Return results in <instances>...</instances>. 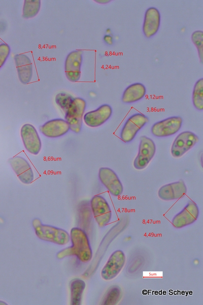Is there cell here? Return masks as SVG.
I'll use <instances>...</instances> for the list:
<instances>
[{
  "label": "cell",
  "instance_id": "obj_8",
  "mask_svg": "<svg viewBox=\"0 0 203 305\" xmlns=\"http://www.w3.org/2000/svg\"><path fill=\"white\" fill-rule=\"evenodd\" d=\"M199 141L198 137L191 131H184L175 138L171 147V154L175 158L182 156Z\"/></svg>",
  "mask_w": 203,
  "mask_h": 305
},
{
  "label": "cell",
  "instance_id": "obj_5",
  "mask_svg": "<svg viewBox=\"0 0 203 305\" xmlns=\"http://www.w3.org/2000/svg\"><path fill=\"white\" fill-rule=\"evenodd\" d=\"M156 151L154 142L151 138L142 136L138 155L133 162L134 167L138 170L144 169L154 157Z\"/></svg>",
  "mask_w": 203,
  "mask_h": 305
},
{
  "label": "cell",
  "instance_id": "obj_12",
  "mask_svg": "<svg viewBox=\"0 0 203 305\" xmlns=\"http://www.w3.org/2000/svg\"><path fill=\"white\" fill-rule=\"evenodd\" d=\"M8 162L21 182L28 185L33 181L34 174L32 169L25 159L17 156L9 159Z\"/></svg>",
  "mask_w": 203,
  "mask_h": 305
},
{
  "label": "cell",
  "instance_id": "obj_6",
  "mask_svg": "<svg viewBox=\"0 0 203 305\" xmlns=\"http://www.w3.org/2000/svg\"><path fill=\"white\" fill-rule=\"evenodd\" d=\"M183 119L179 116H173L154 124L151 127L152 134L157 137L172 136L181 129Z\"/></svg>",
  "mask_w": 203,
  "mask_h": 305
},
{
  "label": "cell",
  "instance_id": "obj_19",
  "mask_svg": "<svg viewBox=\"0 0 203 305\" xmlns=\"http://www.w3.org/2000/svg\"><path fill=\"white\" fill-rule=\"evenodd\" d=\"M160 24V14L157 9L151 7L145 12L143 24V32L144 36L149 38L158 32Z\"/></svg>",
  "mask_w": 203,
  "mask_h": 305
},
{
  "label": "cell",
  "instance_id": "obj_27",
  "mask_svg": "<svg viewBox=\"0 0 203 305\" xmlns=\"http://www.w3.org/2000/svg\"><path fill=\"white\" fill-rule=\"evenodd\" d=\"M11 52L10 46L5 43L0 44V69L4 66Z\"/></svg>",
  "mask_w": 203,
  "mask_h": 305
},
{
  "label": "cell",
  "instance_id": "obj_24",
  "mask_svg": "<svg viewBox=\"0 0 203 305\" xmlns=\"http://www.w3.org/2000/svg\"><path fill=\"white\" fill-rule=\"evenodd\" d=\"M74 98L70 94L62 92L58 93L55 97V101L58 106L64 112L71 105Z\"/></svg>",
  "mask_w": 203,
  "mask_h": 305
},
{
  "label": "cell",
  "instance_id": "obj_21",
  "mask_svg": "<svg viewBox=\"0 0 203 305\" xmlns=\"http://www.w3.org/2000/svg\"><path fill=\"white\" fill-rule=\"evenodd\" d=\"M85 288V283L81 279H76L71 282L70 285L71 304H81L82 296Z\"/></svg>",
  "mask_w": 203,
  "mask_h": 305
},
{
  "label": "cell",
  "instance_id": "obj_4",
  "mask_svg": "<svg viewBox=\"0 0 203 305\" xmlns=\"http://www.w3.org/2000/svg\"><path fill=\"white\" fill-rule=\"evenodd\" d=\"M148 121V117L142 113L132 115L127 119L121 129L120 139L125 143L130 142Z\"/></svg>",
  "mask_w": 203,
  "mask_h": 305
},
{
  "label": "cell",
  "instance_id": "obj_11",
  "mask_svg": "<svg viewBox=\"0 0 203 305\" xmlns=\"http://www.w3.org/2000/svg\"><path fill=\"white\" fill-rule=\"evenodd\" d=\"M125 262V256L123 252L120 250L114 251L101 270L103 279L111 280L115 278L122 269Z\"/></svg>",
  "mask_w": 203,
  "mask_h": 305
},
{
  "label": "cell",
  "instance_id": "obj_1",
  "mask_svg": "<svg viewBox=\"0 0 203 305\" xmlns=\"http://www.w3.org/2000/svg\"><path fill=\"white\" fill-rule=\"evenodd\" d=\"M72 246L58 253L57 257L61 259L75 255L82 262H87L92 258V252L86 233L81 229L75 227L71 231Z\"/></svg>",
  "mask_w": 203,
  "mask_h": 305
},
{
  "label": "cell",
  "instance_id": "obj_23",
  "mask_svg": "<svg viewBox=\"0 0 203 305\" xmlns=\"http://www.w3.org/2000/svg\"><path fill=\"white\" fill-rule=\"evenodd\" d=\"M194 107L198 110L203 109V78H200L195 83L192 93Z\"/></svg>",
  "mask_w": 203,
  "mask_h": 305
},
{
  "label": "cell",
  "instance_id": "obj_18",
  "mask_svg": "<svg viewBox=\"0 0 203 305\" xmlns=\"http://www.w3.org/2000/svg\"><path fill=\"white\" fill-rule=\"evenodd\" d=\"M187 193V187L183 180L162 186L158 192L159 197L165 201L176 200L183 197Z\"/></svg>",
  "mask_w": 203,
  "mask_h": 305
},
{
  "label": "cell",
  "instance_id": "obj_28",
  "mask_svg": "<svg viewBox=\"0 0 203 305\" xmlns=\"http://www.w3.org/2000/svg\"><path fill=\"white\" fill-rule=\"evenodd\" d=\"M103 39L104 42L109 45H111L113 44V38L110 34L105 35Z\"/></svg>",
  "mask_w": 203,
  "mask_h": 305
},
{
  "label": "cell",
  "instance_id": "obj_9",
  "mask_svg": "<svg viewBox=\"0 0 203 305\" xmlns=\"http://www.w3.org/2000/svg\"><path fill=\"white\" fill-rule=\"evenodd\" d=\"M20 135L27 151L31 154L38 155L41 150L42 143L35 127L29 124L23 125L20 130Z\"/></svg>",
  "mask_w": 203,
  "mask_h": 305
},
{
  "label": "cell",
  "instance_id": "obj_10",
  "mask_svg": "<svg viewBox=\"0 0 203 305\" xmlns=\"http://www.w3.org/2000/svg\"><path fill=\"white\" fill-rule=\"evenodd\" d=\"M82 55L81 50H75L70 52L66 57L64 72L66 78L71 82H77L80 78Z\"/></svg>",
  "mask_w": 203,
  "mask_h": 305
},
{
  "label": "cell",
  "instance_id": "obj_7",
  "mask_svg": "<svg viewBox=\"0 0 203 305\" xmlns=\"http://www.w3.org/2000/svg\"><path fill=\"white\" fill-rule=\"evenodd\" d=\"M90 206L94 219L99 227H103L110 222L112 217L111 208L103 196H94L91 200Z\"/></svg>",
  "mask_w": 203,
  "mask_h": 305
},
{
  "label": "cell",
  "instance_id": "obj_2",
  "mask_svg": "<svg viewBox=\"0 0 203 305\" xmlns=\"http://www.w3.org/2000/svg\"><path fill=\"white\" fill-rule=\"evenodd\" d=\"M37 236L41 239L63 245L70 240V235L63 229L43 224L41 221L36 218L32 222Z\"/></svg>",
  "mask_w": 203,
  "mask_h": 305
},
{
  "label": "cell",
  "instance_id": "obj_25",
  "mask_svg": "<svg viewBox=\"0 0 203 305\" xmlns=\"http://www.w3.org/2000/svg\"><path fill=\"white\" fill-rule=\"evenodd\" d=\"M191 40L195 46L201 63L203 58V32L201 30H196L191 35Z\"/></svg>",
  "mask_w": 203,
  "mask_h": 305
},
{
  "label": "cell",
  "instance_id": "obj_20",
  "mask_svg": "<svg viewBox=\"0 0 203 305\" xmlns=\"http://www.w3.org/2000/svg\"><path fill=\"white\" fill-rule=\"evenodd\" d=\"M146 94L145 85L139 82L132 83L124 90L121 100L126 104L137 102L143 98Z\"/></svg>",
  "mask_w": 203,
  "mask_h": 305
},
{
  "label": "cell",
  "instance_id": "obj_15",
  "mask_svg": "<svg viewBox=\"0 0 203 305\" xmlns=\"http://www.w3.org/2000/svg\"><path fill=\"white\" fill-rule=\"evenodd\" d=\"M112 108L110 105L104 104L96 109L86 113L83 116L85 123L89 127L94 128L104 124L111 117Z\"/></svg>",
  "mask_w": 203,
  "mask_h": 305
},
{
  "label": "cell",
  "instance_id": "obj_17",
  "mask_svg": "<svg viewBox=\"0 0 203 305\" xmlns=\"http://www.w3.org/2000/svg\"><path fill=\"white\" fill-rule=\"evenodd\" d=\"M14 59L19 81L24 84L29 83L33 74V66L30 58L25 54L19 53L15 55Z\"/></svg>",
  "mask_w": 203,
  "mask_h": 305
},
{
  "label": "cell",
  "instance_id": "obj_14",
  "mask_svg": "<svg viewBox=\"0 0 203 305\" xmlns=\"http://www.w3.org/2000/svg\"><path fill=\"white\" fill-rule=\"evenodd\" d=\"M199 215L197 205L190 200L184 208L177 214L172 220L173 226L177 228H181L194 223Z\"/></svg>",
  "mask_w": 203,
  "mask_h": 305
},
{
  "label": "cell",
  "instance_id": "obj_3",
  "mask_svg": "<svg viewBox=\"0 0 203 305\" xmlns=\"http://www.w3.org/2000/svg\"><path fill=\"white\" fill-rule=\"evenodd\" d=\"M86 106L84 99L74 98L71 105L65 113V120L68 123L70 130L75 133L82 129L84 113Z\"/></svg>",
  "mask_w": 203,
  "mask_h": 305
},
{
  "label": "cell",
  "instance_id": "obj_26",
  "mask_svg": "<svg viewBox=\"0 0 203 305\" xmlns=\"http://www.w3.org/2000/svg\"><path fill=\"white\" fill-rule=\"evenodd\" d=\"M121 295V289L118 287L112 288L108 292L105 300V304H113L118 302Z\"/></svg>",
  "mask_w": 203,
  "mask_h": 305
},
{
  "label": "cell",
  "instance_id": "obj_30",
  "mask_svg": "<svg viewBox=\"0 0 203 305\" xmlns=\"http://www.w3.org/2000/svg\"><path fill=\"white\" fill-rule=\"evenodd\" d=\"M110 32H111V29L110 28L107 29L106 30L107 33H109V32L110 33Z\"/></svg>",
  "mask_w": 203,
  "mask_h": 305
},
{
  "label": "cell",
  "instance_id": "obj_22",
  "mask_svg": "<svg viewBox=\"0 0 203 305\" xmlns=\"http://www.w3.org/2000/svg\"><path fill=\"white\" fill-rule=\"evenodd\" d=\"M41 8L40 0H25L23 6L22 17L29 19L36 16Z\"/></svg>",
  "mask_w": 203,
  "mask_h": 305
},
{
  "label": "cell",
  "instance_id": "obj_13",
  "mask_svg": "<svg viewBox=\"0 0 203 305\" xmlns=\"http://www.w3.org/2000/svg\"><path fill=\"white\" fill-rule=\"evenodd\" d=\"M98 177L101 184L106 187L111 194L118 196L123 193V188L121 182L116 173L111 168H100Z\"/></svg>",
  "mask_w": 203,
  "mask_h": 305
},
{
  "label": "cell",
  "instance_id": "obj_29",
  "mask_svg": "<svg viewBox=\"0 0 203 305\" xmlns=\"http://www.w3.org/2000/svg\"><path fill=\"white\" fill-rule=\"evenodd\" d=\"M97 3L100 4H106L110 2V1H95Z\"/></svg>",
  "mask_w": 203,
  "mask_h": 305
},
{
  "label": "cell",
  "instance_id": "obj_16",
  "mask_svg": "<svg viewBox=\"0 0 203 305\" xmlns=\"http://www.w3.org/2000/svg\"><path fill=\"white\" fill-rule=\"evenodd\" d=\"M70 130L67 121L62 118H55L46 121L40 126L42 134L49 138H57L66 134Z\"/></svg>",
  "mask_w": 203,
  "mask_h": 305
}]
</instances>
